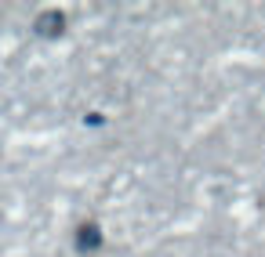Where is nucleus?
<instances>
[{"mask_svg":"<svg viewBox=\"0 0 265 257\" xmlns=\"http://www.w3.org/2000/svg\"><path fill=\"white\" fill-rule=\"evenodd\" d=\"M80 246H98V228H84V232H80Z\"/></svg>","mask_w":265,"mask_h":257,"instance_id":"nucleus-1","label":"nucleus"}]
</instances>
